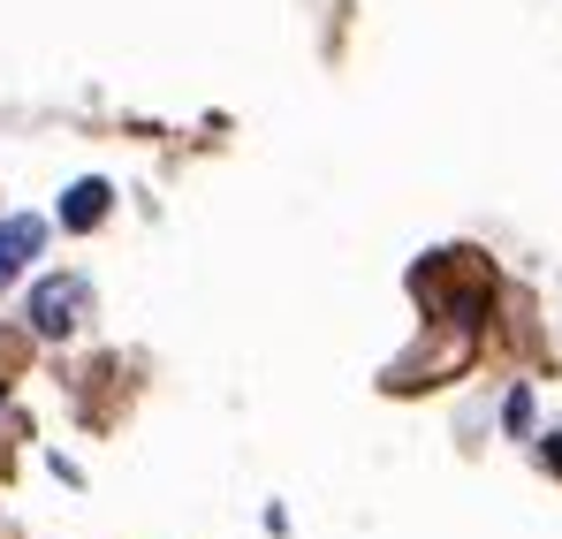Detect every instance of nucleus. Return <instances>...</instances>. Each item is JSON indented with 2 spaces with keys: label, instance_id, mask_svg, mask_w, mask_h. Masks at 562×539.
Here are the masks:
<instances>
[{
  "label": "nucleus",
  "instance_id": "obj_1",
  "mask_svg": "<svg viewBox=\"0 0 562 539\" xmlns=\"http://www.w3.org/2000/svg\"><path fill=\"white\" fill-rule=\"evenodd\" d=\"M77 304H85V281H38L31 289V327L38 335H69L77 327Z\"/></svg>",
  "mask_w": 562,
  "mask_h": 539
},
{
  "label": "nucleus",
  "instance_id": "obj_2",
  "mask_svg": "<svg viewBox=\"0 0 562 539\" xmlns=\"http://www.w3.org/2000/svg\"><path fill=\"white\" fill-rule=\"evenodd\" d=\"M38 244H46V221H38V213H8V221H0V289L31 267Z\"/></svg>",
  "mask_w": 562,
  "mask_h": 539
},
{
  "label": "nucleus",
  "instance_id": "obj_3",
  "mask_svg": "<svg viewBox=\"0 0 562 539\" xmlns=\"http://www.w3.org/2000/svg\"><path fill=\"white\" fill-rule=\"evenodd\" d=\"M106 205H114V190H106L99 176H85L69 198H61V228H99V221H106Z\"/></svg>",
  "mask_w": 562,
  "mask_h": 539
},
{
  "label": "nucleus",
  "instance_id": "obj_4",
  "mask_svg": "<svg viewBox=\"0 0 562 539\" xmlns=\"http://www.w3.org/2000/svg\"><path fill=\"white\" fill-rule=\"evenodd\" d=\"M502 418H509V434H525V426H532V395H525V388H517V395H509V403H502Z\"/></svg>",
  "mask_w": 562,
  "mask_h": 539
}]
</instances>
